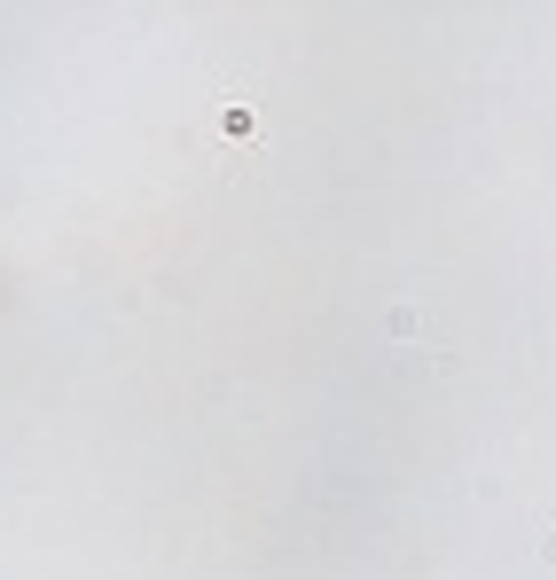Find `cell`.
<instances>
[{"instance_id": "2", "label": "cell", "mask_w": 556, "mask_h": 580, "mask_svg": "<svg viewBox=\"0 0 556 580\" xmlns=\"http://www.w3.org/2000/svg\"><path fill=\"white\" fill-rule=\"evenodd\" d=\"M541 557H548V565H556V526H548V534H541Z\"/></svg>"}, {"instance_id": "1", "label": "cell", "mask_w": 556, "mask_h": 580, "mask_svg": "<svg viewBox=\"0 0 556 580\" xmlns=\"http://www.w3.org/2000/svg\"><path fill=\"white\" fill-rule=\"evenodd\" d=\"M251 126H259L251 103H228V110H220V134H251Z\"/></svg>"}]
</instances>
